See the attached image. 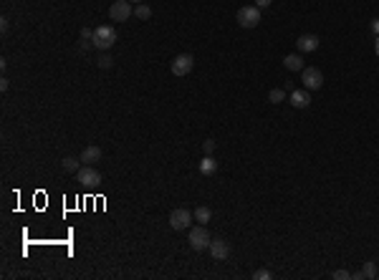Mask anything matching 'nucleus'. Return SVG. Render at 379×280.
<instances>
[{"instance_id": "obj_1", "label": "nucleus", "mask_w": 379, "mask_h": 280, "mask_svg": "<svg viewBox=\"0 0 379 280\" xmlns=\"http://www.w3.org/2000/svg\"><path fill=\"white\" fill-rule=\"evenodd\" d=\"M114 43H117V31H114L112 26H96V28H94L91 45H96L99 51H109Z\"/></svg>"}, {"instance_id": "obj_2", "label": "nucleus", "mask_w": 379, "mask_h": 280, "mask_svg": "<svg viewBox=\"0 0 379 280\" xmlns=\"http://www.w3.org/2000/svg\"><path fill=\"white\" fill-rule=\"evenodd\" d=\"M210 232H208V227L205 225H197V227H190V247L192 250H197V252H203V250H208L210 247Z\"/></svg>"}, {"instance_id": "obj_3", "label": "nucleus", "mask_w": 379, "mask_h": 280, "mask_svg": "<svg viewBox=\"0 0 379 280\" xmlns=\"http://www.w3.org/2000/svg\"><path fill=\"white\" fill-rule=\"evenodd\" d=\"M235 18H238V26H240V28H258V23H260V8L246 5V8L238 10Z\"/></svg>"}, {"instance_id": "obj_4", "label": "nucleus", "mask_w": 379, "mask_h": 280, "mask_svg": "<svg viewBox=\"0 0 379 280\" xmlns=\"http://www.w3.org/2000/svg\"><path fill=\"white\" fill-rule=\"evenodd\" d=\"M192 220H195V215L190 212V209H185V207H180V209H174L172 215H169V227L172 230H190L192 227Z\"/></svg>"}, {"instance_id": "obj_5", "label": "nucleus", "mask_w": 379, "mask_h": 280, "mask_svg": "<svg viewBox=\"0 0 379 280\" xmlns=\"http://www.w3.org/2000/svg\"><path fill=\"white\" fill-rule=\"evenodd\" d=\"M169 68H172L174 76H187V74L195 68V58H192V53H180V56H174L172 63H169Z\"/></svg>"}, {"instance_id": "obj_6", "label": "nucleus", "mask_w": 379, "mask_h": 280, "mask_svg": "<svg viewBox=\"0 0 379 280\" xmlns=\"http://www.w3.org/2000/svg\"><path fill=\"white\" fill-rule=\"evenodd\" d=\"M131 15H134V8H131V3H129V0H114V3H112V8H109V18H112V20H117V23L129 20Z\"/></svg>"}, {"instance_id": "obj_7", "label": "nucleus", "mask_w": 379, "mask_h": 280, "mask_svg": "<svg viewBox=\"0 0 379 280\" xmlns=\"http://www.w3.org/2000/svg\"><path fill=\"white\" fill-rule=\"evenodd\" d=\"M301 81H303V86H306L308 91H316V88L324 86V74H321L316 66H306V68L301 71Z\"/></svg>"}, {"instance_id": "obj_8", "label": "nucleus", "mask_w": 379, "mask_h": 280, "mask_svg": "<svg viewBox=\"0 0 379 280\" xmlns=\"http://www.w3.org/2000/svg\"><path fill=\"white\" fill-rule=\"evenodd\" d=\"M76 182H81L84 187H96L101 182V172L91 164H84L79 172H76Z\"/></svg>"}, {"instance_id": "obj_9", "label": "nucleus", "mask_w": 379, "mask_h": 280, "mask_svg": "<svg viewBox=\"0 0 379 280\" xmlns=\"http://www.w3.org/2000/svg\"><path fill=\"white\" fill-rule=\"evenodd\" d=\"M319 36H314V33H303V36H298L296 40V48H298V53H314V51H319Z\"/></svg>"}, {"instance_id": "obj_10", "label": "nucleus", "mask_w": 379, "mask_h": 280, "mask_svg": "<svg viewBox=\"0 0 379 280\" xmlns=\"http://www.w3.org/2000/svg\"><path fill=\"white\" fill-rule=\"evenodd\" d=\"M210 255L215 258V260H228V255H230V245L222 240V238H215V240H210Z\"/></svg>"}, {"instance_id": "obj_11", "label": "nucleus", "mask_w": 379, "mask_h": 280, "mask_svg": "<svg viewBox=\"0 0 379 280\" xmlns=\"http://www.w3.org/2000/svg\"><path fill=\"white\" fill-rule=\"evenodd\" d=\"M291 106H294V109H308V106H311V94H308V88H306V91H298V88L291 91Z\"/></svg>"}, {"instance_id": "obj_12", "label": "nucleus", "mask_w": 379, "mask_h": 280, "mask_svg": "<svg viewBox=\"0 0 379 280\" xmlns=\"http://www.w3.org/2000/svg\"><path fill=\"white\" fill-rule=\"evenodd\" d=\"M377 275H379L377 263H374V260H367V263H364V268H362L359 273H354L351 278H367V280H374Z\"/></svg>"}, {"instance_id": "obj_13", "label": "nucleus", "mask_w": 379, "mask_h": 280, "mask_svg": "<svg viewBox=\"0 0 379 280\" xmlns=\"http://www.w3.org/2000/svg\"><path fill=\"white\" fill-rule=\"evenodd\" d=\"M283 66H286L288 71H303V68H306V63H303L301 53H288V56L283 58Z\"/></svg>"}, {"instance_id": "obj_14", "label": "nucleus", "mask_w": 379, "mask_h": 280, "mask_svg": "<svg viewBox=\"0 0 379 280\" xmlns=\"http://www.w3.org/2000/svg\"><path fill=\"white\" fill-rule=\"evenodd\" d=\"M79 159H81V164H94V161L101 159V149L99 147H86Z\"/></svg>"}, {"instance_id": "obj_15", "label": "nucleus", "mask_w": 379, "mask_h": 280, "mask_svg": "<svg viewBox=\"0 0 379 280\" xmlns=\"http://www.w3.org/2000/svg\"><path fill=\"white\" fill-rule=\"evenodd\" d=\"M217 172V161L212 159V154H205V159L200 161V174H205V177H210Z\"/></svg>"}, {"instance_id": "obj_16", "label": "nucleus", "mask_w": 379, "mask_h": 280, "mask_svg": "<svg viewBox=\"0 0 379 280\" xmlns=\"http://www.w3.org/2000/svg\"><path fill=\"white\" fill-rule=\"evenodd\" d=\"M192 215H195V220H197L200 225H208V222L212 220V209H210V207H205V204H200Z\"/></svg>"}, {"instance_id": "obj_17", "label": "nucleus", "mask_w": 379, "mask_h": 280, "mask_svg": "<svg viewBox=\"0 0 379 280\" xmlns=\"http://www.w3.org/2000/svg\"><path fill=\"white\" fill-rule=\"evenodd\" d=\"M134 18H137V20H149V18H152V8L144 5V3L134 5Z\"/></svg>"}, {"instance_id": "obj_18", "label": "nucleus", "mask_w": 379, "mask_h": 280, "mask_svg": "<svg viewBox=\"0 0 379 280\" xmlns=\"http://www.w3.org/2000/svg\"><path fill=\"white\" fill-rule=\"evenodd\" d=\"M61 167H63L66 172H79V169H81V159H76V157H66V159L61 161Z\"/></svg>"}, {"instance_id": "obj_19", "label": "nucleus", "mask_w": 379, "mask_h": 280, "mask_svg": "<svg viewBox=\"0 0 379 280\" xmlns=\"http://www.w3.org/2000/svg\"><path fill=\"white\" fill-rule=\"evenodd\" d=\"M283 99H286V91H283V88H273V91L268 94V101H271V104H281Z\"/></svg>"}, {"instance_id": "obj_20", "label": "nucleus", "mask_w": 379, "mask_h": 280, "mask_svg": "<svg viewBox=\"0 0 379 280\" xmlns=\"http://www.w3.org/2000/svg\"><path fill=\"white\" fill-rule=\"evenodd\" d=\"M112 63H114V58H112L109 53H101V56L96 58V66H99V68H112Z\"/></svg>"}, {"instance_id": "obj_21", "label": "nucleus", "mask_w": 379, "mask_h": 280, "mask_svg": "<svg viewBox=\"0 0 379 280\" xmlns=\"http://www.w3.org/2000/svg\"><path fill=\"white\" fill-rule=\"evenodd\" d=\"M253 278H255V280H271L273 275H271V270L260 268V270H255V273H253Z\"/></svg>"}, {"instance_id": "obj_22", "label": "nucleus", "mask_w": 379, "mask_h": 280, "mask_svg": "<svg viewBox=\"0 0 379 280\" xmlns=\"http://www.w3.org/2000/svg\"><path fill=\"white\" fill-rule=\"evenodd\" d=\"M203 152H205V154H212V152H215V139H205V142H203Z\"/></svg>"}, {"instance_id": "obj_23", "label": "nucleus", "mask_w": 379, "mask_h": 280, "mask_svg": "<svg viewBox=\"0 0 379 280\" xmlns=\"http://www.w3.org/2000/svg\"><path fill=\"white\" fill-rule=\"evenodd\" d=\"M331 278H334V280H349V278H351V273H346V270H334V273H331Z\"/></svg>"}, {"instance_id": "obj_24", "label": "nucleus", "mask_w": 379, "mask_h": 280, "mask_svg": "<svg viewBox=\"0 0 379 280\" xmlns=\"http://www.w3.org/2000/svg\"><path fill=\"white\" fill-rule=\"evenodd\" d=\"M94 38V31L91 28H81V40H91Z\"/></svg>"}, {"instance_id": "obj_25", "label": "nucleus", "mask_w": 379, "mask_h": 280, "mask_svg": "<svg viewBox=\"0 0 379 280\" xmlns=\"http://www.w3.org/2000/svg\"><path fill=\"white\" fill-rule=\"evenodd\" d=\"M271 5H273V0H255V8H260V10L263 8H271Z\"/></svg>"}, {"instance_id": "obj_26", "label": "nucleus", "mask_w": 379, "mask_h": 280, "mask_svg": "<svg viewBox=\"0 0 379 280\" xmlns=\"http://www.w3.org/2000/svg\"><path fill=\"white\" fill-rule=\"evenodd\" d=\"M369 31H372L374 36H379V18H374V20L369 23Z\"/></svg>"}, {"instance_id": "obj_27", "label": "nucleus", "mask_w": 379, "mask_h": 280, "mask_svg": "<svg viewBox=\"0 0 379 280\" xmlns=\"http://www.w3.org/2000/svg\"><path fill=\"white\" fill-rule=\"evenodd\" d=\"M374 53H377V56H379V36H377V38H374Z\"/></svg>"}, {"instance_id": "obj_28", "label": "nucleus", "mask_w": 379, "mask_h": 280, "mask_svg": "<svg viewBox=\"0 0 379 280\" xmlns=\"http://www.w3.org/2000/svg\"><path fill=\"white\" fill-rule=\"evenodd\" d=\"M129 3H137V5H139V3H142V0H129Z\"/></svg>"}]
</instances>
